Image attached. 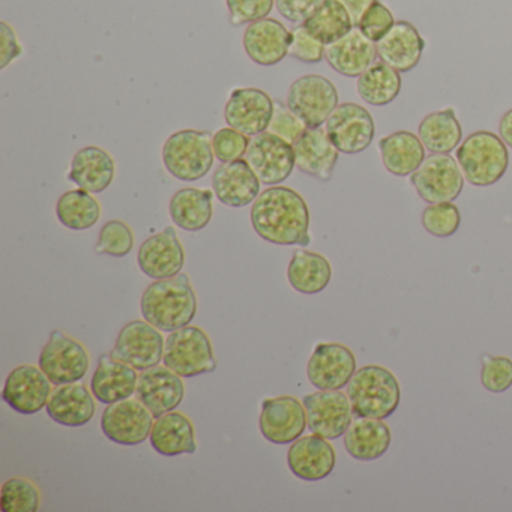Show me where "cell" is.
I'll return each mask as SVG.
<instances>
[{"mask_svg":"<svg viewBox=\"0 0 512 512\" xmlns=\"http://www.w3.org/2000/svg\"><path fill=\"white\" fill-rule=\"evenodd\" d=\"M260 179L245 158L223 163L212 176L215 196L229 208H245L260 194Z\"/></svg>","mask_w":512,"mask_h":512,"instance_id":"cell-24","label":"cell"},{"mask_svg":"<svg viewBox=\"0 0 512 512\" xmlns=\"http://www.w3.org/2000/svg\"><path fill=\"white\" fill-rule=\"evenodd\" d=\"M499 136L505 145L512 149V109L508 110L500 119Z\"/></svg>","mask_w":512,"mask_h":512,"instance_id":"cell-51","label":"cell"},{"mask_svg":"<svg viewBox=\"0 0 512 512\" xmlns=\"http://www.w3.org/2000/svg\"><path fill=\"white\" fill-rule=\"evenodd\" d=\"M464 181L457 158L449 154H431L410 175V184L428 205L454 202L463 193Z\"/></svg>","mask_w":512,"mask_h":512,"instance_id":"cell-8","label":"cell"},{"mask_svg":"<svg viewBox=\"0 0 512 512\" xmlns=\"http://www.w3.org/2000/svg\"><path fill=\"white\" fill-rule=\"evenodd\" d=\"M455 157L464 179L473 187L497 184L509 167L508 146L491 131H476L467 136Z\"/></svg>","mask_w":512,"mask_h":512,"instance_id":"cell-4","label":"cell"},{"mask_svg":"<svg viewBox=\"0 0 512 512\" xmlns=\"http://www.w3.org/2000/svg\"><path fill=\"white\" fill-rule=\"evenodd\" d=\"M305 412L311 433L337 440L344 436L353 421L349 395L340 391H317L305 395Z\"/></svg>","mask_w":512,"mask_h":512,"instance_id":"cell-14","label":"cell"},{"mask_svg":"<svg viewBox=\"0 0 512 512\" xmlns=\"http://www.w3.org/2000/svg\"><path fill=\"white\" fill-rule=\"evenodd\" d=\"M481 383L493 394L508 391L512 386V359L506 356H482Z\"/></svg>","mask_w":512,"mask_h":512,"instance_id":"cell-42","label":"cell"},{"mask_svg":"<svg viewBox=\"0 0 512 512\" xmlns=\"http://www.w3.org/2000/svg\"><path fill=\"white\" fill-rule=\"evenodd\" d=\"M115 172V161L109 152L98 146H86L74 155L68 179L82 190L98 194L112 185Z\"/></svg>","mask_w":512,"mask_h":512,"instance_id":"cell-29","label":"cell"},{"mask_svg":"<svg viewBox=\"0 0 512 512\" xmlns=\"http://www.w3.org/2000/svg\"><path fill=\"white\" fill-rule=\"evenodd\" d=\"M214 194L199 188H182L170 200V218L185 232H200L212 220Z\"/></svg>","mask_w":512,"mask_h":512,"instance_id":"cell-33","label":"cell"},{"mask_svg":"<svg viewBox=\"0 0 512 512\" xmlns=\"http://www.w3.org/2000/svg\"><path fill=\"white\" fill-rule=\"evenodd\" d=\"M287 280L296 292L302 295H317L331 283V263L322 254L299 248L290 260Z\"/></svg>","mask_w":512,"mask_h":512,"instance_id":"cell-34","label":"cell"},{"mask_svg":"<svg viewBox=\"0 0 512 512\" xmlns=\"http://www.w3.org/2000/svg\"><path fill=\"white\" fill-rule=\"evenodd\" d=\"M275 103L265 91L257 88L235 89L224 107V119L230 128L248 137L268 131Z\"/></svg>","mask_w":512,"mask_h":512,"instance_id":"cell-17","label":"cell"},{"mask_svg":"<svg viewBox=\"0 0 512 512\" xmlns=\"http://www.w3.org/2000/svg\"><path fill=\"white\" fill-rule=\"evenodd\" d=\"M41 506V493L34 482L26 478L8 479L2 485L0 509L4 512H37Z\"/></svg>","mask_w":512,"mask_h":512,"instance_id":"cell-39","label":"cell"},{"mask_svg":"<svg viewBox=\"0 0 512 512\" xmlns=\"http://www.w3.org/2000/svg\"><path fill=\"white\" fill-rule=\"evenodd\" d=\"M274 5L275 0H226L230 25L238 28L266 19Z\"/></svg>","mask_w":512,"mask_h":512,"instance_id":"cell-44","label":"cell"},{"mask_svg":"<svg viewBox=\"0 0 512 512\" xmlns=\"http://www.w3.org/2000/svg\"><path fill=\"white\" fill-rule=\"evenodd\" d=\"M347 395L355 418L386 419L400 406L401 388L388 368L365 365L353 374Z\"/></svg>","mask_w":512,"mask_h":512,"instance_id":"cell-3","label":"cell"},{"mask_svg":"<svg viewBox=\"0 0 512 512\" xmlns=\"http://www.w3.org/2000/svg\"><path fill=\"white\" fill-rule=\"evenodd\" d=\"M134 247L133 230L124 221L112 220L104 224L98 236L97 253L112 257H124Z\"/></svg>","mask_w":512,"mask_h":512,"instance_id":"cell-41","label":"cell"},{"mask_svg":"<svg viewBox=\"0 0 512 512\" xmlns=\"http://www.w3.org/2000/svg\"><path fill=\"white\" fill-rule=\"evenodd\" d=\"M302 25L325 46L335 43L355 28L352 17L338 0H323Z\"/></svg>","mask_w":512,"mask_h":512,"instance_id":"cell-37","label":"cell"},{"mask_svg":"<svg viewBox=\"0 0 512 512\" xmlns=\"http://www.w3.org/2000/svg\"><path fill=\"white\" fill-rule=\"evenodd\" d=\"M56 215L61 224L74 232L91 229L101 217V206L89 191L71 190L59 197Z\"/></svg>","mask_w":512,"mask_h":512,"instance_id":"cell-38","label":"cell"},{"mask_svg":"<svg viewBox=\"0 0 512 512\" xmlns=\"http://www.w3.org/2000/svg\"><path fill=\"white\" fill-rule=\"evenodd\" d=\"M259 427L268 442L292 445L308 427L304 403L292 395L268 398L262 403Z\"/></svg>","mask_w":512,"mask_h":512,"instance_id":"cell-15","label":"cell"},{"mask_svg":"<svg viewBox=\"0 0 512 512\" xmlns=\"http://www.w3.org/2000/svg\"><path fill=\"white\" fill-rule=\"evenodd\" d=\"M244 158L260 182L269 187L287 181L296 166L292 143L271 131L254 136Z\"/></svg>","mask_w":512,"mask_h":512,"instance_id":"cell-11","label":"cell"},{"mask_svg":"<svg viewBox=\"0 0 512 512\" xmlns=\"http://www.w3.org/2000/svg\"><path fill=\"white\" fill-rule=\"evenodd\" d=\"M137 374L136 368L125 362L112 358L110 353L101 355L97 370L91 380V391L100 403L113 404L128 400L136 394Z\"/></svg>","mask_w":512,"mask_h":512,"instance_id":"cell-27","label":"cell"},{"mask_svg":"<svg viewBox=\"0 0 512 512\" xmlns=\"http://www.w3.org/2000/svg\"><path fill=\"white\" fill-rule=\"evenodd\" d=\"M155 416L140 400L109 404L101 416L104 436L122 446H137L151 436Z\"/></svg>","mask_w":512,"mask_h":512,"instance_id":"cell-13","label":"cell"},{"mask_svg":"<svg viewBox=\"0 0 512 512\" xmlns=\"http://www.w3.org/2000/svg\"><path fill=\"white\" fill-rule=\"evenodd\" d=\"M251 140L235 128H221L212 139L214 155L221 164L241 160L247 154Z\"/></svg>","mask_w":512,"mask_h":512,"instance_id":"cell-43","label":"cell"},{"mask_svg":"<svg viewBox=\"0 0 512 512\" xmlns=\"http://www.w3.org/2000/svg\"><path fill=\"white\" fill-rule=\"evenodd\" d=\"M254 232L269 244L283 247L310 245V209L301 194L292 188H268L251 208Z\"/></svg>","mask_w":512,"mask_h":512,"instance_id":"cell-1","label":"cell"},{"mask_svg":"<svg viewBox=\"0 0 512 512\" xmlns=\"http://www.w3.org/2000/svg\"><path fill=\"white\" fill-rule=\"evenodd\" d=\"M137 263L140 271L152 280H166L181 274L185 251L173 227L146 239L139 248Z\"/></svg>","mask_w":512,"mask_h":512,"instance_id":"cell-19","label":"cell"},{"mask_svg":"<svg viewBox=\"0 0 512 512\" xmlns=\"http://www.w3.org/2000/svg\"><path fill=\"white\" fill-rule=\"evenodd\" d=\"M38 367L53 385H67L85 379L91 367V358L80 341L56 329L41 350Z\"/></svg>","mask_w":512,"mask_h":512,"instance_id":"cell-9","label":"cell"},{"mask_svg":"<svg viewBox=\"0 0 512 512\" xmlns=\"http://www.w3.org/2000/svg\"><path fill=\"white\" fill-rule=\"evenodd\" d=\"M292 31L278 20L266 17L247 26L242 38L245 53L260 67H274L289 55Z\"/></svg>","mask_w":512,"mask_h":512,"instance_id":"cell-22","label":"cell"},{"mask_svg":"<svg viewBox=\"0 0 512 512\" xmlns=\"http://www.w3.org/2000/svg\"><path fill=\"white\" fill-rule=\"evenodd\" d=\"M0 38H2V46H0V70H5L11 62L16 61L22 56L23 49L20 46L19 38H17L14 29L7 22H0Z\"/></svg>","mask_w":512,"mask_h":512,"instance_id":"cell-49","label":"cell"},{"mask_svg":"<svg viewBox=\"0 0 512 512\" xmlns=\"http://www.w3.org/2000/svg\"><path fill=\"white\" fill-rule=\"evenodd\" d=\"M164 341L160 329L146 320H133L119 332L110 356L145 371L160 364L164 358Z\"/></svg>","mask_w":512,"mask_h":512,"instance_id":"cell-12","label":"cell"},{"mask_svg":"<svg viewBox=\"0 0 512 512\" xmlns=\"http://www.w3.org/2000/svg\"><path fill=\"white\" fill-rule=\"evenodd\" d=\"M163 362L182 379L214 373L218 365L209 335L199 326L190 325L170 332Z\"/></svg>","mask_w":512,"mask_h":512,"instance_id":"cell-6","label":"cell"},{"mask_svg":"<svg viewBox=\"0 0 512 512\" xmlns=\"http://www.w3.org/2000/svg\"><path fill=\"white\" fill-rule=\"evenodd\" d=\"M323 0H275L278 13L290 23L302 25Z\"/></svg>","mask_w":512,"mask_h":512,"instance_id":"cell-48","label":"cell"},{"mask_svg":"<svg viewBox=\"0 0 512 512\" xmlns=\"http://www.w3.org/2000/svg\"><path fill=\"white\" fill-rule=\"evenodd\" d=\"M305 130H307V125L289 107L283 106L281 103L275 104L274 116H272L268 131L293 143Z\"/></svg>","mask_w":512,"mask_h":512,"instance_id":"cell-47","label":"cell"},{"mask_svg":"<svg viewBox=\"0 0 512 512\" xmlns=\"http://www.w3.org/2000/svg\"><path fill=\"white\" fill-rule=\"evenodd\" d=\"M292 145L296 167L302 173L322 182L331 181L340 152L329 139L326 130L322 127L307 128Z\"/></svg>","mask_w":512,"mask_h":512,"instance_id":"cell-23","label":"cell"},{"mask_svg":"<svg viewBox=\"0 0 512 512\" xmlns=\"http://www.w3.org/2000/svg\"><path fill=\"white\" fill-rule=\"evenodd\" d=\"M376 58V43L368 40L356 26L349 34L328 44L325 49L329 67L349 79L362 76L376 62Z\"/></svg>","mask_w":512,"mask_h":512,"instance_id":"cell-26","label":"cell"},{"mask_svg":"<svg viewBox=\"0 0 512 512\" xmlns=\"http://www.w3.org/2000/svg\"><path fill=\"white\" fill-rule=\"evenodd\" d=\"M379 149L383 166L398 178L412 175L427 158V149L422 145L421 139L410 131H397L383 137L380 139Z\"/></svg>","mask_w":512,"mask_h":512,"instance_id":"cell-32","label":"cell"},{"mask_svg":"<svg viewBox=\"0 0 512 512\" xmlns=\"http://www.w3.org/2000/svg\"><path fill=\"white\" fill-rule=\"evenodd\" d=\"M424 49L425 41L418 29L404 20L395 22L391 31L376 43L379 61L401 74L410 73L418 67Z\"/></svg>","mask_w":512,"mask_h":512,"instance_id":"cell-25","label":"cell"},{"mask_svg":"<svg viewBox=\"0 0 512 512\" xmlns=\"http://www.w3.org/2000/svg\"><path fill=\"white\" fill-rule=\"evenodd\" d=\"M394 14L391 13L386 5H383L382 2L377 0L376 4L364 14L361 22L356 28L361 29L362 34L368 38V40L373 41V43H377V41L382 40L389 31H391L392 26H394Z\"/></svg>","mask_w":512,"mask_h":512,"instance_id":"cell-46","label":"cell"},{"mask_svg":"<svg viewBox=\"0 0 512 512\" xmlns=\"http://www.w3.org/2000/svg\"><path fill=\"white\" fill-rule=\"evenodd\" d=\"M325 130L338 152L346 155L367 151L376 136L373 116L355 103L338 104L326 121Z\"/></svg>","mask_w":512,"mask_h":512,"instance_id":"cell-10","label":"cell"},{"mask_svg":"<svg viewBox=\"0 0 512 512\" xmlns=\"http://www.w3.org/2000/svg\"><path fill=\"white\" fill-rule=\"evenodd\" d=\"M212 136L208 131L181 130L172 134L163 146V163L173 178L199 181L214 166Z\"/></svg>","mask_w":512,"mask_h":512,"instance_id":"cell-5","label":"cell"},{"mask_svg":"<svg viewBox=\"0 0 512 512\" xmlns=\"http://www.w3.org/2000/svg\"><path fill=\"white\" fill-rule=\"evenodd\" d=\"M418 136L431 154H451L463 140V128L455 110L448 107L425 116L419 124Z\"/></svg>","mask_w":512,"mask_h":512,"instance_id":"cell-35","label":"cell"},{"mask_svg":"<svg viewBox=\"0 0 512 512\" xmlns=\"http://www.w3.org/2000/svg\"><path fill=\"white\" fill-rule=\"evenodd\" d=\"M392 443L391 428L383 419L356 418L344 433V448L359 461H374L388 452Z\"/></svg>","mask_w":512,"mask_h":512,"instance_id":"cell-31","label":"cell"},{"mask_svg":"<svg viewBox=\"0 0 512 512\" xmlns=\"http://www.w3.org/2000/svg\"><path fill=\"white\" fill-rule=\"evenodd\" d=\"M356 373V356L340 343H320L307 365V377L320 391H340Z\"/></svg>","mask_w":512,"mask_h":512,"instance_id":"cell-16","label":"cell"},{"mask_svg":"<svg viewBox=\"0 0 512 512\" xmlns=\"http://www.w3.org/2000/svg\"><path fill=\"white\" fill-rule=\"evenodd\" d=\"M290 472L301 481L317 482L328 478L337 464L334 446L325 437L311 434L299 437L287 452Z\"/></svg>","mask_w":512,"mask_h":512,"instance_id":"cell-21","label":"cell"},{"mask_svg":"<svg viewBox=\"0 0 512 512\" xmlns=\"http://www.w3.org/2000/svg\"><path fill=\"white\" fill-rule=\"evenodd\" d=\"M136 397L155 418H160L181 406L185 397L184 382L166 365H155L139 374Z\"/></svg>","mask_w":512,"mask_h":512,"instance_id":"cell-20","label":"cell"},{"mask_svg":"<svg viewBox=\"0 0 512 512\" xmlns=\"http://www.w3.org/2000/svg\"><path fill=\"white\" fill-rule=\"evenodd\" d=\"M352 17L353 25L358 26L364 14L376 4L377 0H338Z\"/></svg>","mask_w":512,"mask_h":512,"instance_id":"cell-50","label":"cell"},{"mask_svg":"<svg viewBox=\"0 0 512 512\" xmlns=\"http://www.w3.org/2000/svg\"><path fill=\"white\" fill-rule=\"evenodd\" d=\"M149 440L152 448L163 457H178L197 451L196 428L193 422L184 413L175 410L157 418Z\"/></svg>","mask_w":512,"mask_h":512,"instance_id":"cell-30","label":"cell"},{"mask_svg":"<svg viewBox=\"0 0 512 512\" xmlns=\"http://www.w3.org/2000/svg\"><path fill=\"white\" fill-rule=\"evenodd\" d=\"M47 415L56 424L82 427L94 418L97 404L95 395L85 385L67 383L53 389L46 406Z\"/></svg>","mask_w":512,"mask_h":512,"instance_id":"cell-28","label":"cell"},{"mask_svg":"<svg viewBox=\"0 0 512 512\" xmlns=\"http://www.w3.org/2000/svg\"><path fill=\"white\" fill-rule=\"evenodd\" d=\"M422 226L436 238H451L461 226V215L452 202L427 206L422 212Z\"/></svg>","mask_w":512,"mask_h":512,"instance_id":"cell-40","label":"cell"},{"mask_svg":"<svg viewBox=\"0 0 512 512\" xmlns=\"http://www.w3.org/2000/svg\"><path fill=\"white\" fill-rule=\"evenodd\" d=\"M325 49V44L314 38L304 25L296 26L293 29L289 56L296 61L310 65L319 64L325 59Z\"/></svg>","mask_w":512,"mask_h":512,"instance_id":"cell-45","label":"cell"},{"mask_svg":"<svg viewBox=\"0 0 512 512\" xmlns=\"http://www.w3.org/2000/svg\"><path fill=\"white\" fill-rule=\"evenodd\" d=\"M401 88V73L382 61L374 62L362 76L358 77L356 83V91L361 100L374 107L388 106L397 100Z\"/></svg>","mask_w":512,"mask_h":512,"instance_id":"cell-36","label":"cell"},{"mask_svg":"<svg viewBox=\"0 0 512 512\" xmlns=\"http://www.w3.org/2000/svg\"><path fill=\"white\" fill-rule=\"evenodd\" d=\"M143 319L161 332H173L193 322L197 296L187 274L149 284L140 302Z\"/></svg>","mask_w":512,"mask_h":512,"instance_id":"cell-2","label":"cell"},{"mask_svg":"<svg viewBox=\"0 0 512 512\" xmlns=\"http://www.w3.org/2000/svg\"><path fill=\"white\" fill-rule=\"evenodd\" d=\"M340 104L337 88L319 74H307L292 83L287 92V107L307 125L320 128Z\"/></svg>","mask_w":512,"mask_h":512,"instance_id":"cell-7","label":"cell"},{"mask_svg":"<svg viewBox=\"0 0 512 512\" xmlns=\"http://www.w3.org/2000/svg\"><path fill=\"white\" fill-rule=\"evenodd\" d=\"M52 385L40 367L20 365L8 374L2 398L16 412L34 415L49 403Z\"/></svg>","mask_w":512,"mask_h":512,"instance_id":"cell-18","label":"cell"}]
</instances>
